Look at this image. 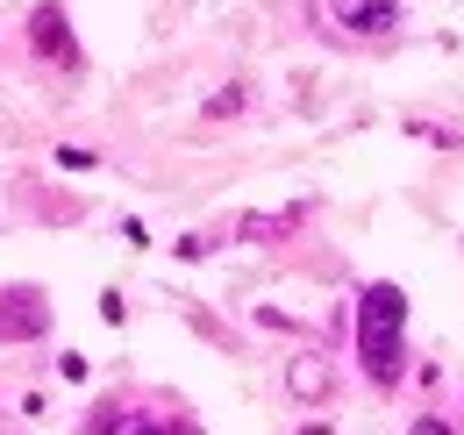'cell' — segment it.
I'll list each match as a JSON object with an SVG mask.
<instances>
[{"mask_svg": "<svg viewBox=\"0 0 464 435\" xmlns=\"http://www.w3.org/2000/svg\"><path fill=\"white\" fill-rule=\"evenodd\" d=\"M357 364L379 392L407 379V293L393 278H372L357 293Z\"/></svg>", "mask_w": 464, "mask_h": 435, "instance_id": "1", "label": "cell"}, {"mask_svg": "<svg viewBox=\"0 0 464 435\" xmlns=\"http://www.w3.org/2000/svg\"><path fill=\"white\" fill-rule=\"evenodd\" d=\"M86 435H193V429H172V421L143 414L136 400H101L93 421H86Z\"/></svg>", "mask_w": 464, "mask_h": 435, "instance_id": "2", "label": "cell"}, {"mask_svg": "<svg viewBox=\"0 0 464 435\" xmlns=\"http://www.w3.org/2000/svg\"><path fill=\"white\" fill-rule=\"evenodd\" d=\"M29 51L64 64V72H79V44H72V29H64V7H36V14H29Z\"/></svg>", "mask_w": 464, "mask_h": 435, "instance_id": "3", "label": "cell"}, {"mask_svg": "<svg viewBox=\"0 0 464 435\" xmlns=\"http://www.w3.org/2000/svg\"><path fill=\"white\" fill-rule=\"evenodd\" d=\"M51 328V300L36 285H7L0 293V335H44Z\"/></svg>", "mask_w": 464, "mask_h": 435, "instance_id": "4", "label": "cell"}, {"mask_svg": "<svg viewBox=\"0 0 464 435\" xmlns=\"http://www.w3.org/2000/svg\"><path fill=\"white\" fill-rule=\"evenodd\" d=\"M329 14L343 36H393V22H401L393 0H329Z\"/></svg>", "mask_w": 464, "mask_h": 435, "instance_id": "5", "label": "cell"}, {"mask_svg": "<svg viewBox=\"0 0 464 435\" xmlns=\"http://www.w3.org/2000/svg\"><path fill=\"white\" fill-rule=\"evenodd\" d=\"M300 221H307V200H293V208H279V215H243L236 236H243V243H286Z\"/></svg>", "mask_w": 464, "mask_h": 435, "instance_id": "6", "label": "cell"}, {"mask_svg": "<svg viewBox=\"0 0 464 435\" xmlns=\"http://www.w3.org/2000/svg\"><path fill=\"white\" fill-rule=\"evenodd\" d=\"M286 385H293V400H322V392H329V364L307 350V357H293V364H286Z\"/></svg>", "mask_w": 464, "mask_h": 435, "instance_id": "7", "label": "cell"}, {"mask_svg": "<svg viewBox=\"0 0 464 435\" xmlns=\"http://www.w3.org/2000/svg\"><path fill=\"white\" fill-rule=\"evenodd\" d=\"M243 108H250V86L236 79V86H222V93H215V101L200 108V121H229V114H243Z\"/></svg>", "mask_w": 464, "mask_h": 435, "instance_id": "8", "label": "cell"}, {"mask_svg": "<svg viewBox=\"0 0 464 435\" xmlns=\"http://www.w3.org/2000/svg\"><path fill=\"white\" fill-rule=\"evenodd\" d=\"M407 435H450V429H443V421H414Z\"/></svg>", "mask_w": 464, "mask_h": 435, "instance_id": "9", "label": "cell"}]
</instances>
